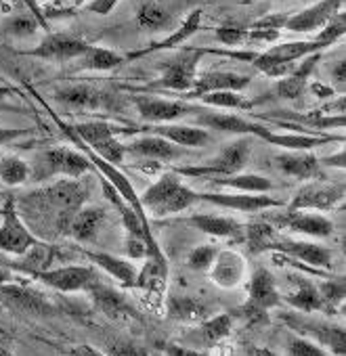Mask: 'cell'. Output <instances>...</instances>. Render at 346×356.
Masks as SVG:
<instances>
[{"label":"cell","instance_id":"obj_1","mask_svg":"<svg viewBox=\"0 0 346 356\" xmlns=\"http://www.w3.org/2000/svg\"><path fill=\"white\" fill-rule=\"evenodd\" d=\"M88 202V185L82 178H65L36 191L22 193L15 197L17 212L24 220L40 216V227L51 229L55 237H68L72 218Z\"/></svg>","mask_w":346,"mask_h":356},{"label":"cell","instance_id":"obj_2","mask_svg":"<svg viewBox=\"0 0 346 356\" xmlns=\"http://www.w3.org/2000/svg\"><path fill=\"white\" fill-rule=\"evenodd\" d=\"M139 202L143 210L151 216L168 218L177 216L189 210L194 204H198V191L187 187L177 172H166L151 187L145 189L143 195H139Z\"/></svg>","mask_w":346,"mask_h":356},{"label":"cell","instance_id":"obj_3","mask_svg":"<svg viewBox=\"0 0 346 356\" xmlns=\"http://www.w3.org/2000/svg\"><path fill=\"white\" fill-rule=\"evenodd\" d=\"M281 302L275 277L267 268H256L248 281V298L239 306V318L250 327H262L271 323V310Z\"/></svg>","mask_w":346,"mask_h":356},{"label":"cell","instance_id":"obj_4","mask_svg":"<svg viewBox=\"0 0 346 356\" xmlns=\"http://www.w3.org/2000/svg\"><path fill=\"white\" fill-rule=\"evenodd\" d=\"M204 57V51L198 47H181L175 57L164 61L159 65V78L151 82L149 86L134 90V92H145V90H172L179 92L181 97L187 95L194 88L196 76H198V65Z\"/></svg>","mask_w":346,"mask_h":356},{"label":"cell","instance_id":"obj_5","mask_svg":"<svg viewBox=\"0 0 346 356\" xmlns=\"http://www.w3.org/2000/svg\"><path fill=\"white\" fill-rule=\"evenodd\" d=\"M329 49L323 40H298V42H283V44H273L271 49L256 53L252 65L262 72L269 78H285L292 74L296 63L313 53H321Z\"/></svg>","mask_w":346,"mask_h":356},{"label":"cell","instance_id":"obj_6","mask_svg":"<svg viewBox=\"0 0 346 356\" xmlns=\"http://www.w3.org/2000/svg\"><path fill=\"white\" fill-rule=\"evenodd\" d=\"M91 161L84 153L72 149V147H51L38 153L36 163L30 165V178L42 183L55 176H65V178H82L84 174L91 172Z\"/></svg>","mask_w":346,"mask_h":356},{"label":"cell","instance_id":"obj_7","mask_svg":"<svg viewBox=\"0 0 346 356\" xmlns=\"http://www.w3.org/2000/svg\"><path fill=\"white\" fill-rule=\"evenodd\" d=\"M70 128L82 145H86L95 155H99L107 163L118 168L124 161L126 151H124V143H120L118 136L128 134V128L109 122H82Z\"/></svg>","mask_w":346,"mask_h":356},{"label":"cell","instance_id":"obj_8","mask_svg":"<svg viewBox=\"0 0 346 356\" xmlns=\"http://www.w3.org/2000/svg\"><path fill=\"white\" fill-rule=\"evenodd\" d=\"M252 153V140L250 136H239L237 140L229 143L221 149V153L212 159H208L202 165H179L172 172L187 178H212V176H231L246 168Z\"/></svg>","mask_w":346,"mask_h":356},{"label":"cell","instance_id":"obj_9","mask_svg":"<svg viewBox=\"0 0 346 356\" xmlns=\"http://www.w3.org/2000/svg\"><path fill=\"white\" fill-rule=\"evenodd\" d=\"M279 318L292 329V333L306 337L327 350L331 356H346V331L344 325L321 321V318H306L294 312H281Z\"/></svg>","mask_w":346,"mask_h":356},{"label":"cell","instance_id":"obj_10","mask_svg":"<svg viewBox=\"0 0 346 356\" xmlns=\"http://www.w3.org/2000/svg\"><path fill=\"white\" fill-rule=\"evenodd\" d=\"M38 243L40 239L30 231V227L17 212L15 195H9L0 208V252L11 256H26Z\"/></svg>","mask_w":346,"mask_h":356},{"label":"cell","instance_id":"obj_11","mask_svg":"<svg viewBox=\"0 0 346 356\" xmlns=\"http://www.w3.org/2000/svg\"><path fill=\"white\" fill-rule=\"evenodd\" d=\"M262 220L269 222L273 229L292 231L304 237L327 239L333 235V222L325 214H315L306 210H288L283 206V208H277V212L273 210L269 214H262Z\"/></svg>","mask_w":346,"mask_h":356},{"label":"cell","instance_id":"obj_12","mask_svg":"<svg viewBox=\"0 0 346 356\" xmlns=\"http://www.w3.org/2000/svg\"><path fill=\"white\" fill-rule=\"evenodd\" d=\"M130 103L136 107L141 120H145L147 124H172L181 118L196 115V113L206 109L204 105H194L187 101L159 99V97H151L145 92L130 95Z\"/></svg>","mask_w":346,"mask_h":356},{"label":"cell","instance_id":"obj_13","mask_svg":"<svg viewBox=\"0 0 346 356\" xmlns=\"http://www.w3.org/2000/svg\"><path fill=\"white\" fill-rule=\"evenodd\" d=\"M53 97L63 107L80 109V111H99V109L118 111L120 109V101L116 92L103 90L93 84H65V86H59Z\"/></svg>","mask_w":346,"mask_h":356},{"label":"cell","instance_id":"obj_14","mask_svg":"<svg viewBox=\"0 0 346 356\" xmlns=\"http://www.w3.org/2000/svg\"><path fill=\"white\" fill-rule=\"evenodd\" d=\"M233 323H235V316L231 312H221V314L208 316L206 321H202L198 325H189V329H185L172 341L208 352L210 348L221 346L231 335Z\"/></svg>","mask_w":346,"mask_h":356},{"label":"cell","instance_id":"obj_15","mask_svg":"<svg viewBox=\"0 0 346 356\" xmlns=\"http://www.w3.org/2000/svg\"><path fill=\"white\" fill-rule=\"evenodd\" d=\"M47 287L61 291V293H78L88 291L95 283L101 281V275L95 270V266H82V264H68L57 268H45L32 275Z\"/></svg>","mask_w":346,"mask_h":356},{"label":"cell","instance_id":"obj_16","mask_svg":"<svg viewBox=\"0 0 346 356\" xmlns=\"http://www.w3.org/2000/svg\"><path fill=\"white\" fill-rule=\"evenodd\" d=\"M265 252H275L279 256H285V258H292V260H300L308 268H331V262H333V254H331L329 248L313 243V241L285 239V237H279L277 233L267 243Z\"/></svg>","mask_w":346,"mask_h":356},{"label":"cell","instance_id":"obj_17","mask_svg":"<svg viewBox=\"0 0 346 356\" xmlns=\"http://www.w3.org/2000/svg\"><path fill=\"white\" fill-rule=\"evenodd\" d=\"M0 302L9 306L11 310L36 314V316H51L57 312V306L47 298V293H42L30 285H22V283H13V281L0 287Z\"/></svg>","mask_w":346,"mask_h":356},{"label":"cell","instance_id":"obj_18","mask_svg":"<svg viewBox=\"0 0 346 356\" xmlns=\"http://www.w3.org/2000/svg\"><path fill=\"white\" fill-rule=\"evenodd\" d=\"M194 126L200 128H212L219 132H231L237 136H256V138H267V134L271 132L269 126L246 120L242 115L235 113H223V111H212L210 107H206L204 111L194 115Z\"/></svg>","mask_w":346,"mask_h":356},{"label":"cell","instance_id":"obj_19","mask_svg":"<svg viewBox=\"0 0 346 356\" xmlns=\"http://www.w3.org/2000/svg\"><path fill=\"white\" fill-rule=\"evenodd\" d=\"M91 44L82 38L70 36V34H47L40 44H36L30 51H17L24 57L34 59H47V61H72L82 57Z\"/></svg>","mask_w":346,"mask_h":356},{"label":"cell","instance_id":"obj_20","mask_svg":"<svg viewBox=\"0 0 346 356\" xmlns=\"http://www.w3.org/2000/svg\"><path fill=\"white\" fill-rule=\"evenodd\" d=\"M344 202V185H325V183H308L300 187L292 200L285 204L288 210H317L325 212Z\"/></svg>","mask_w":346,"mask_h":356},{"label":"cell","instance_id":"obj_21","mask_svg":"<svg viewBox=\"0 0 346 356\" xmlns=\"http://www.w3.org/2000/svg\"><path fill=\"white\" fill-rule=\"evenodd\" d=\"M198 202L212 204L217 208L233 212H267L283 208L285 204L267 193H198Z\"/></svg>","mask_w":346,"mask_h":356},{"label":"cell","instance_id":"obj_22","mask_svg":"<svg viewBox=\"0 0 346 356\" xmlns=\"http://www.w3.org/2000/svg\"><path fill=\"white\" fill-rule=\"evenodd\" d=\"M344 5V0H319V3L302 9L300 13L290 15V19L285 22L288 32L294 34H313L317 30H321Z\"/></svg>","mask_w":346,"mask_h":356},{"label":"cell","instance_id":"obj_23","mask_svg":"<svg viewBox=\"0 0 346 356\" xmlns=\"http://www.w3.org/2000/svg\"><path fill=\"white\" fill-rule=\"evenodd\" d=\"M246 258L235 250H219L212 266L208 268L210 281L223 289H235L246 281Z\"/></svg>","mask_w":346,"mask_h":356},{"label":"cell","instance_id":"obj_24","mask_svg":"<svg viewBox=\"0 0 346 356\" xmlns=\"http://www.w3.org/2000/svg\"><path fill=\"white\" fill-rule=\"evenodd\" d=\"M95 304V308L99 312H103L109 318H118V321H128V318H139L136 308L130 304V300L118 291L111 285H105L103 281L95 283L88 291H86Z\"/></svg>","mask_w":346,"mask_h":356},{"label":"cell","instance_id":"obj_25","mask_svg":"<svg viewBox=\"0 0 346 356\" xmlns=\"http://www.w3.org/2000/svg\"><path fill=\"white\" fill-rule=\"evenodd\" d=\"M147 134H155L162 136L166 140H170L177 147H187V149H200L206 147L208 143H212V136L206 128L200 126H189V124H149L145 128H141Z\"/></svg>","mask_w":346,"mask_h":356},{"label":"cell","instance_id":"obj_26","mask_svg":"<svg viewBox=\"0 0 346 356\" xmlns=\"http://www.w3.org/2000/svg\"><path fill=\"white\" fill-rule=\"evenodd\" d=\"M252 78L237 74V72H206V74H198L194 88L183 95V99H198L206 92H223V90H231V92H244L250 86Z\"/></svg>","mask_w":346,"mask_h":356},{"label":"cell","instance_id":"obj_27","mask_svg":"<svg viewBox=\"0 0 346 356\" xmlns=\"http://www.w3.org/2000/svg\"><path fill=\"white\" fill-rule=\"evenodd\" d=\"M202 17H204L202 9L191 11V13L185 17V22H183L175 32H172L170 36H166V38L159 40V42H151L149 47H145V49H141V51H132V53L124 55V59H126V61H134V59L147 57V55L157 53V51H175V49H181L194 34H198V32L202 30Z\"/></svg>","mask_w":346,"mask_h":356},{"label":"cell","instance_id":"obj_28","mask_svg":"<svg viewBox=\"0 0 346 356\" xmlns=\"http://www.w3.org/2000/svg\"><path fill=\"white\" fill-rule=\"evenodd\" d=\"M275 168L298 181H313V178H321V163L319 157L310 151H285L275 155Z\"/></svg>","mask_w":346,"mask_h":356},{"label":"cell","instance_id":"obj_29","mask_svg":"<svg viewBox=\"0 0 346 356\" xmlns=\"http://www.w3.org/2000/svg\"><path fill=\"white\" fill-rule=\"evenodd\" d=\"M126 155L139 157V159H147V161H170V159H177L183 155V151L172 145L170 140L155 136V134H145L141 138L130 140L128 145H124Z\"/></svg>","mask_w":346,"mask_h":356},{"label":"cell","instance_id":"obj_30","mask_svg":"<svg viewBox=\"0 0 346 356\" xmlns=\"http://www.w3.org/2000/svg\"><path fill=\"white\" fill-rule=\"evenodd\" d=\"M164 308L170 321L183 325H198L210 316V306L196 296H168Z\"/></svg>","mask_w":346,"mask_h":356},{"label":"cell","instance_id":"obj_31","mask_svg":"<svg viewBox=\"0 0 346 356\" xmlns=\"http://www.w3.org/2000/svg\"><path fill=\"white\" fill-rule=\"evenodd\" d=\"M319 59H321V53H313V55L304 57V61L296 63L292 74H288L285 78H279L277 84H275L277 97L285 99V101L300 99L306 92V88H308V78H310L313 70L317 67Z\"/></svg>","mask_w":346,"mask_h":356},{"label":"cell","instance_id":"obj_32","mask_svg":"<svg viewBox=\"0 0 346 356\" xmlns=\"http://www.w3.org/2000/svg\"><path fill=\"white\" fill-rule=\"evenodd\" d=\"M80 254H82L86 260H91L93 266H99L101 270H105L107 275H111L122 287L134 289L139 268H136L130 260L118 258V256L107 254V252H93V250H80Z\"/></svg>","mask_w":346,"mask_h":356},{"label":"cell","instance_id":"obj_33","mask_svg":"<svg viewBox=\"0 0 346 356\" xmlns=\"http://www.w3.org/2000/svg\"><path fill=\"white\" fill-rule=\"evenodd\" d=\"M107 220V210L101 206H82L72 218L68 237L78 243H93Z\"/></svg>","mask_w":346,"mask_h":356},{"label":"cell","instance_id":"obj_34","mask_svg":"<svg viewBox=\"0 0 346 356\" xmlns=\"http://www.w3.org/2000/svg\"><path fill=\"white\" fill-rule=\"evenodd\" d=\"M185 225L219 239L244 241V225L231 216H214V214H194L183 220Z\"/></svg>","mask_w":346,"mask_h":356},{"label":"cell","instance_id":"obj_35","mask_svg":"<svg viewBox=\"0 0 346 356\" xmlns=\"http://www.w3.org/2000/svg\"><path fill=\"white\" fill-rule=\"evenodd\" d=\"M208 183L212 187H221V189H229L235 193H269L273 191V183L271 178L262 176V174H231V176H212L208 178Z\"/></svg>","mask_w":346,"mask_h":356},{"label":"cell","instance_id":"obj_36","mask_svg":"<svg viewBox=\"0 0 346 356\" xmlns=\"http://www.w3.org/2000/svg\"><path fill=\"white\" fill-rule=\"evenodd\" d=\"M281 300H285L294 310H300V312H327L317 285L302 277L296 279V289L285 293Z\"/></svg>","mask_w":346,"mask_h":356},{"label":"cell","instance_id":"obj_37","mask_svg":"<svg viewBox=\"0 0 346 356\" xmlns=\"http://www.w3.org/2000/svg\"><path fill=\"white\" fill-rule=\"evenodd\" d=\"M269 145L283 147L288 151H310L329 140H342L340 136H317V134H300V132H275L271 130L265 138Z\"/></svg>","mask_w":346,"mask_h":356},{"label":"cell","instance_id":"obj_38","mask_svg":"<svg viewBox=\"0 0 346 356\" xmlns=\"http://www.w3.org/2000/svg\"><path fill=\"white\" fill-rule=\"evenodd\" d=\"M76 61H78V70H84V72H109V70H116L118 65L126 63L124 55H120L111 49H101V47H93V44Z\"/></svg>","mask_w":346,"mask_h":356},{"label":"cell","instance_id":"obj_39","mask_svg":"<svg viewBox=\"0 0 346 356\" xmlns=\"http://www.w3.org/2000/svg\"><path fill=\"white\" fill-rule=\"evenodd\" d=\"M30 181V163L19 155L0 157V183L7 187H19Z\"/></svg>","mask_w":346,"mask_h":356},{"label":"cell","instance_id":"obj_40","mask_svg":"<svg viewBox=\"0 0 346 356\" xmlns=\"http://www.w3.org/2000/svg\"><path fill=\"white\" fill-rule=\"evenodd\" d=\"M273 235H275V229L269 222H265L262 218L244 227V241H246L250 254H262L267 243L273 239Z\"/></svg>","mask_w":346,"mask_h":356},{"label":"cell","instance_id":"obj_41","mask_svg":"<svg viewBox=\"0 0 346 356\" xmlns=\"http://www.w3.org/2000/svg\"><path fill=\"white\" fill-rule=\"evenodd\" d=\"M198 99L202 101L204 107H221V109H252L254 107V101H248L242 92H231V90L206 92Z\"/></svg>","mask_w":346,"mask_h":356},{"label":"cell","instance_id":"obj_42","mask_svg":"<svg viewBox=\"0 0 346 356\" xmlns=\"http://www.w3.org/2000/svg\"><path fill=\"white\" fill-rule=\"evenodd\" d=\"M321 298H323V304H325V310L327 314H338L340 306L344 304V298H346V283H344V277H333V279H327L323 281L321 285H317Z\"/></svg>","mask_w":346,"mask_h":356},{"label":"cell","instance_id":"obj_43","mask_svg":"<svg viewBox=\"0 0 346 356\" xmlns=\"http://www.w3.org/2000/svg\"><path fill=\"white\" fill-rule=\"evenodd\" d=\"M36 30H38V19L30 13L15 15L13 19H9L5 24V34H9L13 38H28V36L36 34Z\"/></svg>","mask_w":346,"mask_h":356},{"label":"cell","instance_id":"obj_44","mask_svg":"<svg viewBox=\"0 0 346 356\" xmlns=\"http://www.w3.org/2000/svg\"><path fill=\"white\" fill-rule=\"evenodd\" d=\"M288 356H331L327 350H323L321 346H317L315 341L300 337L296 333H292L288 337Z\"/></svg>","mask_w":346,"mask_h":356},{"label":"cell","instance_id":"obj_45","mask_svg":"<svg viewBox=\"0 0 346 356\" xmlns=\"http://www.w3.org/2000/svg\"><path fill=\"white\" fill-rule=\"evenodd\" d=\"M344 32H346V15H344V11L340 9L323 28H321V32L317 34V40H323L325 44H336L342 36H344Z\"/></svg>","mask_w":346,"mask_h":356},{"label":"cell","instance_id":"obj_46","mask_svg":"<svg viewBox=\"0 0 346 356\" xmlns=\"http://www.w3.org/2000/svg\"><path fill=\"white\" fill-rule=\"evenodd\" d=\"M219 250L214 245H200L196 248L189 256H187V266L191 270H198V273H208V268L212 266L214 258H217Z\"/></svg>","mask_w":346,"mask_h":356},{"label":"cell","instance_id":"obj_47","mask_svg":"<svg viewBox=\"0 0 346 356\" xmlns=\"http://www.w3.org/2000/svg\"><path fill=\"white\" fill-rule=\"evenodd\" d=\"M107 356H149V352L130 339H109L105 341Z\"/></svg>","mask_w":346,"mask_h":356},{"label":"cell","instance_id":"obj_48","mask_svg":"<svg viewBox=\"0 0 346 356\" xmlns=\"http://www.w3.org/2000/svg\"><path fill=\"white\" fill-rule=\"evenodd\" d=\"M217 40L225 47H244L246 44V34L248 28L242 26H231V24H223L214 30Z\"/></svg>","mask_w":346,"mask_h":356},{"label":"cell","instance_id":"obj_49","mask_svg":"<svg viewBox=\"0 0 346 356\" xmlns=\"http://www.w3.org/2000/svg\"><path fill=\"white\" fill-rule=\"evenodd\" d=\"M139 22L145 28H162L166 24V13L157 5H145L139 11Z\"/></svg>","mask_w":346,"mask_h":356},{"label":"cell","instance_id":"obj_50","mask_svg":"<svg viewBox=\"0 0 346 356\" xmlns=\"http://www.w3.org/2000/svg\"><path fill=\"white\" fill-rule=\"evenodd\" d=\"M292 13H269L260 19H256L250 28H258V30H271V32H281L285 28V22L290 19Z\"/></svg>","mask_w":346,"mask_h":356},{"label":"cell","instance_id":"obj_51","mask_svg":"<svg viewBox=\"0 0 346 356\" xmlns=\"http://www.w3.org/2000/svg\"><path fill=\"white\" fill-rule=\"evenodd\" d=\"M162 350L166 352V356H212L206 350H198V348H189V346H181L175 341H166L162 346Z\"/></svg>","mask_w":346,"mask_h":356},{"label":"cell","instance_id":"obj_52","mask_svg":"<svg viewBox=\"0 0 346 356\" xmlns=\"http://www.w3.org/2000/svg\"><path fill=\"white\" fill-rule=\"evenodd\" d=\"M30 134V128H9V126H0V147L3 145H11L17 138Z\"/></svg>","mask_w":346,"mask_h":356},{"label":"cell","instance_id":"obj_53","mask_svg":"<svg viewBox=\"0 0 346 356\" xmlns=\"http://www.w3.org/2000/svg\"><path fill=\"white\" fill-rule=\"evenodd\" d=\"M120 0H91L88 3V11H93L95 15H109Z\"/></svg>","mask_w":346,"mask_h":356},{"label":"cell","instance_id":"obj_54","mask_svg":"<svg viewBox=\"0 0 346 356\" xmlns=\"http://www.w3.org/2000/svg\"><path fill=\"white\" fill-rule=\"evenodd\" d=\"M331 80L344 92V84H346V63H344V59L342 61H336L331 65Z\"/></svg>","mask_w":346,"mask_h":356},{"label":"cell","instance_id":"obj_55","mask_svg":"<svg viewBox=\"0 0 346 356\" xmlns=\"http://www.w3.org/2000/svg\"><path fill=\"white\" fill-rule=\"evenodd\" d=\"M344 159H346V153H344V149H338L333 155H325L323 159H319V163L321 165H325V168H338V170H344Z\"/></svg>","mask_w":346,"mask_h":356},{"label":"cell","instance_id":"obj_56","mask_svg":"<svg viewBox=\"0 0 346 356\" xmlns=\"http://www.w3.org/2000/svg\"><path fill=\"white\" fill-rule=\"evenodd\" d=\"M68 356H107L103 350L95 348V346H88V343H80V346H74Z\"/></svg>","mask_w":346,"mask_h":356},{"label":"cell","instance_id":"obj_57","mask_svg":"<svg viewBox=\"0 0 346 356\" xmlns=\"http://www.w3.org/2000/svg\"><path fill=\"white\" fill-rule=\"evenodd\" d=\"M308 88H310L319 99H331V97H333V88H329V86H325V84L315 82V84H310Z\"/></svg>","mask_w":346,"mask_h":356},{"label":"cell","instance_id":"obj_58","mask_svg":"<svg viewBox=\"0 0 346 356\" xmlns=\"http://www.w3.org/2000/svg\"><path fill=\"white\" fill-rule=\"evenodd\" d=\"M246 356H277L273 350H269V348H258V346H252V348H248L246 350Z\"/></svg>","mask_w":346,"mask_h":356},{"label":"cell","instance_id":"obj_59","mask_svg":"<svg viewBox=\"0 0 346 356\" xmlns=\"http://www.w3.org/2000/svg\"><path fill=\"white\" fill-rule=\"evenodd\" d=\"M13 279V273H11V268H7V266H0V287H3L5 283H9Z\"/></svg>","mask_w":346,"mask_h":356},{"label":"cell","instance_id":"obj_60","mask_svg":"<svg viewBox=\"0 0 346 356\" xmlns=\"http://www.w3.org/2000/svg\"><path fill=\"white\" fill-rule=\"evenodd\" d=\"M0 95H9V88H3V86H0Z\"/></svg>","mask_w":346,"mask_h":356},{"label":"cell","instance_id":"obj_61","mask_svg":"<svg viewBox=\"0 0 346 356\" xmlns=\"http://www.w3.org/2000/svg\"><path fill=\"white\" fill-rule=\"evenodd\" d=\"M84 3H86V0H74V5H78V7H80V5H84Z\"/></svg>","mask_w":346,"mask_h":356},{"label":"cell","instance_id":"obj_62","mask_svg":"<svg viewBox=\"0 0 346 356\" xmlns=\"http://www.w3.org/2000/svg\"><path fill=\"white\" fill-rule=\"evenodd\" d=\"M0 356H11V354L7 350H0Z\"/></svg>","mask_w":346,"mask_h":356}]
</instances>
